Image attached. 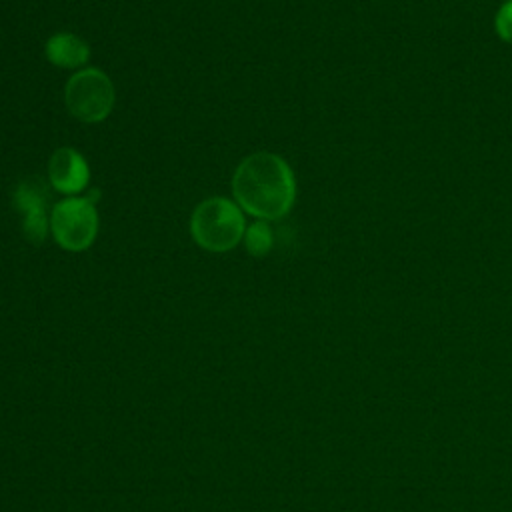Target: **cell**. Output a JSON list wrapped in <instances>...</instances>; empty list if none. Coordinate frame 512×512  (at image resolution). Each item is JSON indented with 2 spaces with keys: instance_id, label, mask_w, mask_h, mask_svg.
Returning <instances> with one entry per match:
<instances>
[{
  "instance_id": "6da1fadb",
  "label": "cell",
  "mask_w": 512,
  "mask_h": 512,
  "mask_svg": "<svg viewBox=\"0 0 512 512\" xmlns=\"http://www.w3.org/2000/svg\"><path fill=\"white\" fill-rule=\"evenodd\" d=\"M232 194L250 216L266 222L278 220L294 206L296 178L278 154L254 152L234 170Z\"/></svg>"
},
{
  "instance_id": "7a4b0ae2",
  "label": "cell",
  "mask_w": 512,
  "mask_h": 512,
  "mask_svg": "<svg viewBox=\"0 0 512 512\" xmlns=\"http://www.w3.org/2000/svg\"><path fill=\"white\" fill-rule=\"evenodd\" d=\"M246 232L242 210L228 198L216 196L200 202L190 216L194 242L208 252L232 250Z\"/></svg>"
},
{
  "instance_id": "3957f363",
  "label": "cell",
  "mask_w": 512,
  "mask_h": 512,
  "mask_svg": "<svg viewBox=\"0 0 512 512\" xmlns=\"http://www.w3.org/2000/svg\"><path fill=\"white\" fill-rule=\"evenodd\" d=\"M68 112L80 122H102L114 106V86L98 68H82L70 76L64 90Z\"/></svg>"
},
{
  "instance_id": "277c9868",
  "label": "cell",
  "mask_w": 512,
  "mask_h": 512,
  "mask_svg": "<svg viewBox=\"0 0 512 512\" xmlns=\"http://www.w3.org/2000/svg\"><path fill=\"white\" fill-rule=\"evenodd\" d=\"M50 232L56 244L68 252H82L92 246L98 232V212L90 198L68 196L50 212Z\"/></svg>"
},
{
  "instance_id": "5b68a950",
  "label": "cell",
  "mask_w": 512,
  "mask_h": 512,
  "mask_svg": "<svg viewBox=\"0 0 512 512\" xmlns=\"http://www.w3.org/2000/svg\"><path fill=\"white\" fill-rule=\"evenodd\" d=\"M12 198L18 214L22 216L24 236L34 244L44 242L50 230V216L46 212L48 194L44 184L40 180H24L16 186Z\"/></svg>"
},
{
  "instance_id": "8992f818",
  "label": "cell",
  "mask_w": 512,
  "mask_h": 512,
  "mask_svg": "<svg viewBox=\"0 0 512 512\" xmlns=\"http://www.w3.org/2000/svg\"><path fill=\"white\" fill-rule=\"evenodd\" d=\"M50 184L62 194H78L90 180L88 162L74 148H58L48 162Z\"/></svg>"
},
{
  "instance_id": "52a82bcc",
  "label": "cell",
  "mask_w": 512,
  "mask_h": 512,
  "mask_svg": "<svg viewBox=\"0 0 512 512\" xmlns=\"http://www.w3.org/2000/svg\"><path fill=\"white\" fill-rule=\"evenodd\" d=\"M46 58L60 68H80L90 58L88 44L70 32H58L46 40Z\"/></svg>"
},
{
  "instance_id": "ba28073f",
  "label": "cell",
  "mask_w": 512,
  "mask_h": 512,
  "mask_svg": "<svg viewBox=\"0 0 512 512\" xmlns=\"http://www.w3.org/2000/svg\"><path fill=\"white\" fill-rule=\"evenodd\" d=\"M244 244H246V250L252 256L268 254L272 244H274L272 228L268 226V222L266 220H256L254 224H250L248 230L244 232Z\"/></svg>"
},
{
  "instance_id": "9c48e42d",
  "label": "cell",
  "mask_w": 512,
  "mask_h": 512,
  "mask_svg": "<svg viewBox=\"0 0 512 512\" xmlns=\"http://www.w3.org/2000/svg\"><path fill=\"white\" fill-rule=\"evenodd\" d=\"M494 30L498 38L512 44V0H504L494 14Z\"/></svg>"
}]
</instances>
